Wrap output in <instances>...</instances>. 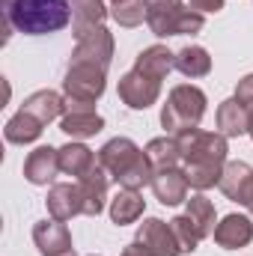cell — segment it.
Wrapping results in <instances>:
<instances>
[{
    "instance_id": "1",
    "label": "cell",
    "mask_w": 253,
    "mask_h": 256,
    "mask_svg": "<svg viewBox=\"0 0 253 256\" xmlns=\"http://www.w3.org/2000/svg\"><path fill=\"white\" fill-rule=\"evenodd\" d=\"M9 21L15 30L30 36H45L54 30H63L68 24V0H9L6 3Z\"/></svg>"
}]
</instances>
